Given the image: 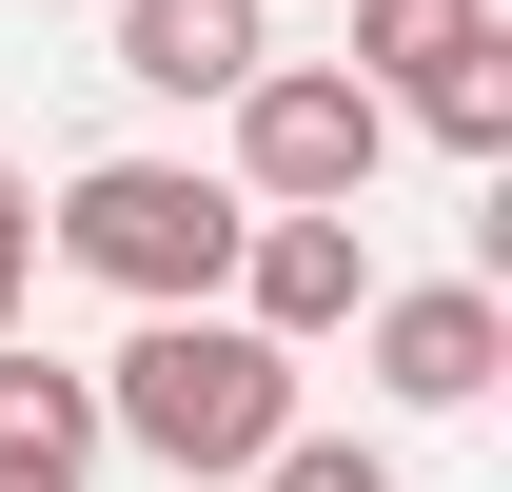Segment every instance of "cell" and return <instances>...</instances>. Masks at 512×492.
Segmentation results:
<instances>
[{
    "label": "cell",
    "instance_id": "obj_3",
    "mask_svg": "<svg viewBox=\"0 0 512 492\" xmlns=\"http://www.w3.org/2000/svg\"><path fill=\"white\" fill-rule=\"evenodd\" d=\"M394 158V99L355 60H256L237 79V197H375Z\"/></svg>",
    "mask_w": 512,
    "mask_h": 492
},
{
    "label": "cell",
    "instance_id": "obj_10",
    "mask_svg": "<svg viewBox=\"0 0 512 492\" xmlns=\"http://www.w3.org/2000/svg\"><path fill=\"white\" fill-rule=\"evenodd\" d=\"M20 276H40V178L0 158V335H20Z\"/></svg>",
    "mask_w": 512,
    "mask_h": 492
},
{
    "label": "cell",
    "instance_id": "obj_5",
    "mask_svg": "<svg viewBox=\"0 0 512 492\" xmlns=\"http://www.w3.org/2000/svg\"><path fill=\"white\" fill-rule=\"evenodd\" d=\"M256 60H276L256 0H119V79H158V99H237Z\"/></svg>",
    "mask_w": 512,
    "mask_h": 492
},
{
    "label": "cell",
    "instance_id": "obj_9",
    "mask_svg": "<svg viewBox=\"0 0 512 492\" xmlns=\"http://www.w3.org/2000/svg\"><path fill=\"white\" fill-rule=\"evenodd\" d=\"M256 492H394V453H355V433H276Z\"/></svg>",
    "mask_w": 512,
    "mask_h": 492
},
{
    "label": "cell",
    "instance_id": "obj_11",
    "mask_svg": "<svg viewBox=\"0 0 512 492\" xmlns=\"http://www.w3.org/2000/svg\"><path fill=\"white\" fill-rule=\"evenodd\" d=\"M0 492H79V473H60V453H0Z\"/></svg>",
    "mask_w": 512,
    "mask_h": 492
},
{
    "label": "cell",
    "instance_id": "obj_4",
    "mask_svg": "<svg viewBox=\"0 0 512 492\" xmlns=\"http://www.w3.org/2000/svg\"><path fill=\"white\" fill-rule=\"evenodd\" d=\"M375 315V394L394 414H473L512 374V315H493V276H434V296H355Z\"/></svg>",
    "mask_w": 512,
    "mask_h": 492
},
{
    "label": "cell",
    "instance_id": "obj_8",
    "mask_svg": "<svg viewBox=\"0 0 512 492\" xmlns=\"http://www.w3.org/2000/svg\"><path fill=\"white\" fill-rule=\"evenodd\" d=\"M453 40H493V0H355V79H375V99H414Z\"/></svg>",
    "mask_w": 512,
    "mask_h": 492
},
{
    "label": "cell",
    "instance_id": "obj_6",
    "mask_svg": "<svg viewBox=\"0 0 512 492\" xmlns=\"http://www.w3.org/2000/svg\"><path fill=\"white\" fill-rule=\"evenodd\" d=\"M0 453L99 473V374H60V355H20V335H0Z\"/></svg>",
    "mask_w": 512,
    "mask_h": 492
},
{
    "label": "cell",
    "instance_id": "obj_2",
    "mask_svg": "<svg viewBox=\"0 0 512 492\" xmlns=\"http://www.w3.org/2000/svg\"><path fill=\"white\" fill-rule=\"evenodd\" d=\"M237 217H256V197L197 178V158H99V178L60 197V256L99 276V296L158 315V296H217V276H237Z\"/></svg>",
    "mask_w": 512,
    "mask_h": 492
},
{
    "label": "cell",
    "instance_id": "obj_1",
    "mask_svg": "<svg viewBox=\"0 0 512 492\" xmlns=\"http://www.w3.org/2000/svg\"><path fill=\"white\" fill-rule=\"evenodd\" d=\"M99 433H138L158 473H256L296 433V335H256L237 296H158L99 374Z\"/></svg>",
    "mask_w": 512,
    "mask_h": 492
},
{
    "label": "cell",
    "instance_id": "obj_7",
    "mask_svg": "<svg viewBox=\"0 0 512 492\" xmlns=\"http://www.w3.org/2000/svg\"><path fill=\"white\" fill-rule=\"evenodd\" d=\"M394 119H434L453 158H512V20H493V40H453V60L414 79V99H394Z\"/></svg>",
    "mask_w": 512,
    "mask_h": 492
}]
</instances>
